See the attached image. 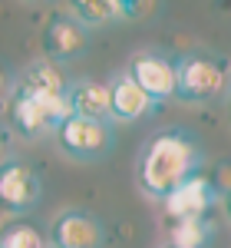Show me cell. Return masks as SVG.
Masks as SVG:
<instances>
[{"mask_svg":"<svg viewBox=\"0 0 231 248\" xmlns=\"http://www.w3.org/2000/svg\"><path fill=\"white\" fill-rule=\"evenodd\" d=\"M202 166V149L182 129H169L149 139L139 159V186L149 199H165Z\"/></svg>","mask_w":231,"mask_h":248,"instance_id":"6da1fadb","label":"cell"},{"mask_svg":"<svg viewBox=\"0 0 231 248\" xmlns=\"http://www.w3.org/2000/svg\"><path fill=\"white\" fill-rule=\"evenodd\" d=\"M10 126L14 133H20L23 139H40L46 133H57L59 123L70 119V103L66 96H27V93H14L10 99Z\"/></svg>","mask_w":231,"mask_h":248,"instance_id":"7a4b0ae2","label":"cell"},{"mask_svg":"<svg viewBox=\"0 0 231 248\" xmlns=\"http://www.w3.org/2000/svg\"><path fill=\"white\" fill-rule=\"evenodd\" d=\"M225 86H228V73L221 60L188 53L175 63V96L185 103H208L225 93Z\"/></svg>","mask_w":231,"mask_h":248,"instance_id":"3957f363","label":"cell"},{"mask_svg":"<svg viewBox=\"0 0 231 248\" xmlns=\"http://www.w3.org/2000/svg\"><path fill=\"white\" fill-rule=\"evenodd\" d=\"M57 142L70 159H76V162H96V159L113 153L116 136L109 129V123H93V119L70 116V119L59 123Z\"/></svg>","mask_w":231,"mask_h":248,"instance_id":"277c9868","label":"cell"},{"mask_svg":"<svg viewBox=\"0 0 231 248\" xmlns=\"http://www.w3.org/2000/svg\"><path fill=\"white\" fill-rule=\"evenodd\" d=\"M40 175L33 166L10 159L0 162V212H27L40 202Z\"/></svg>","mask_w":231,"mask_h":248,"instance_id":"5b68a950","label":"cell"},{"mask_svg":"<svg viewBox=\"0 0 231 248\" xmlns=\"http://www.w3.org/2000/svg\"><path fill=\"white\" fill-rule=\"evenodd\" d=\"M215 199H218V192H215V182H208L205 175H188L182 186H175L165 199H162V205H165V215H169V222L175 218H205L208 209L215 205Z\"/></svg>","mask_w":231,"mask_h":248,"instance_id":"8992f818","label":"cell"},{"mask_svg":"<svg viewBox=\"0 0 231 248\" xmlns=\"http://www.w3.org/2000/svg\"><path fill=\"white\" fill-rule=\"evenodd\" d=\"M126 73H129V79L152 99L155 106L162 99L175 96V63L159 57V53H139V57H132Z\"/></svg>","mask_w":231,"mask_h":248,"instance_id":"52a82bcc","label":"cell"},{"mask_svg":"<svg viewBox=\"0 0 231 248\" xmlns=\"http://www.w3.org/2000/svg\"><path fill=\"white\" fill-rule=\"evenodd\" d=\"M50 242H53V248H99L102 245V225L89 212L66 209L53 218Z\"/></svg>","mask_w":231,"mask_h":248,"instance_id":"ba28073f","label":"cell"},{"mask_svg":"<svg viewBox=\"0 0 231 248\" xmlns=\"http://www.w3.org/2000/svg\"><path fill=\"white\" fill-rule=\"evenodd\" d=\"M86 40H89V33H86V27H83L79 20H73V17H53L46 27H43L40 43H43L46 60L59 63V60L79 57V53L86 50Z\"/></svg>","mask_w":231,"mask_h":248,"instance_id":"9c48e42d","label":"cell"},{"mask_svg":"<svg viewBox=\"0 0 231 248\" xmlns=\"http://www.w3.org/2000/svg\"><path fill=\"white\" fill-rule=\"evenodd\" d=\"M152 109H155V103L129 79V73H122V77H116L109 83V119L135 123V119L149 116Z\"/></svg>","mask_w":231,"mask_h":248,"instance_id":"30bf717a","label":"cell"},{"mask_svg":"<svg viewBox=\"0 0 231 248\" xmlns=\"http://www.w3.org/2000/svg\"><path fill=\"white\" fill-rule=\"evenodd\" d=\"M66 103H70V113L79 119L109 123V86L99 79H79L66 86Z\"/></svg>","mask_w":231,"mask_h":248,"instance_id":"8fae6325","label":"cell"},{"mask_svg":"<svg viewBox=\"0 0 231 248\" xmlns=\"http://www.w3.org/2000/svg\"><path fill=\"white\" fill-rule=\"evenodd\" d=\"M66 73L59 70L53 60H37L23 70V77L17 83V93H27V96H66Z\"/></svg>","mask_w":231,"mask_h":248,"instance_id":"7c38bea8","label":"cell"},{"mask_svg":"<svg viewBox=\"0 0 231 248\" xmlns=\"http://www.w3.org/2000/svg\"><path fill=\"white\" fill-rule=\"evenodd\" d=\"M212 229L205 218H175L169 225V245L172 248H205Z\"/></svg>","mask_w":231,"mask_h":248,"instance_id":"4fadbf2b","label":"cell"},{"mask_svg":"<svg viewBox=\"0 0 231 248\" xmlns=\"http://www.w3.org/2000/svg\"><path fill=\"white\" fill-rule=\"evenodd\" d=\"M66 3H70L73 20H79L83 27H99V23H109L119 17L116 0H66Z\"/></svg>","mask_w":231,"mask_h":248,"instance_id":"5bb4252c","label":"cell"},{"mask_svg":"<svg viewBox=\"0 0 231 248\" xmlns=\"http://www.w3.org/2000/svg\"><path fill=\"white\" fill-rule=\"evenodd\" d=\"M0 248H46V238L37 225L30 222H17L10 229H3L0 235Z\"/></svg>","mask_w":231,"mask_h":248,"instance_id":"9a60e30c","label":"cell"},{"mask_svg":"<svg viewBox=\"0 0 231 248\" xmlns=\"http://www.w3.org/2000/svg\"><path fill=\"white\" fill-rule=\"evenodd\" d=\"M116 7H119V17L139 20V17H145V14L155 7V0H116Z\"/></svg>","mask_w":231,"mask_h":248,"instance_id":"2e32d148","label":"cell"},{"mask_svg":"<svg viewBox=\"0 0 231 248\" xmlns=\"http://www.w3.org/2000/svg\"><path fill=\"white\" fill-rule=\"evenodd\" d=\"M225 212H228V218H231V189L225 192Z\"/></svg>","mask_w":231,"mask_h":248,"instance_id":"e0dca14e","label":"cell"},{"mask_svg":"<svg viewBox=\"0 0 231 248\" xmlns=\"http://www.w3.org/2000/svg\"><path fill=\"white\" fill-rule=\"evenodd\" d=\"M3 86H7V77H3V70H0V93H3Z\"/></svg>","mask_w":231,"mask_h":248,"instance_id":"ac0fdd59","label":"cell"},{"mask_svg":"<svg viewBox=\"0 0 231 248\" xmlns=\"http://www.w3.org/2000/svg\"><path fill=\"white\" fill-rule=\"evenodd\" d=\"M0 155H3V133H0Z\"/></svg>","mask_w":231,"mask_h":248,"instance_id":"d6986e66","label":"cell"},{"mask_svg":"<svg viewBox=\"0 0 231 248\" xmlns=\"http://www.w3.org/2000/svg\"><path fill=\"white\" fill-rule=\"evenodd\" d=\"M228 119H231V106H228Z\"/></svg>","mask_w":231,"mask_h":248,"instance_id":"ffe728a7","label":"cell"},{"mask_svg":"<svg viewBox=\"0 0 231 248\" xmlns=\"http://www.w3.org/2000/svg\"><path fill=\"white\" fill-rule=\"evenodd\" d=\"M162 248H172V245H162Z\"/></svg>","mask_w":231,"mask_h":248,"instance_id":"44dd1931","label":"cell"}]
</instances>
